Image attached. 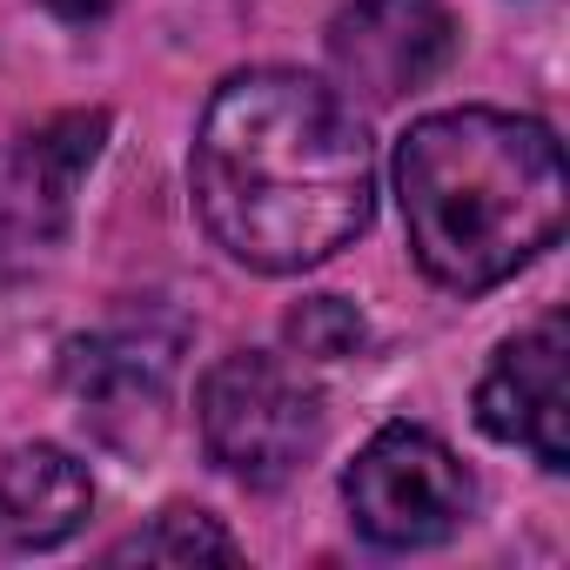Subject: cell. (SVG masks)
I'll return each instance as SVG.
<instances>
[{"label": "cell", "mask_w": 570, "mask_h": 570, "mask_svg": "<svg viewBox=\"0 0 570 570\" xmlns=\"http://www.w3.org/2000/svg\"><path fill=\"white\" fill-rule=\"evenodd\" d=\"M188 188L228 262L303 275L370 228L376 141L343 88L303 68H242L195 128Z\"/></svg>", "instance_id": "1"}, {"label": "cell", "mask_w": 570, "mask_h": 570, "mask_svg": "<svg viewBox=\"0 0 570 570\" xmlns=\"http://www.w3.org/2000/svg\"><path fill=\"white\" fill-rule=\"evenodd\" d=\"M396 202L416 268L450 296H483L563 235V141L537 115L443 108L396 141Z\"/></svg>", "instance_id": "2"}, {"label": "cell", "mask_w": 570, "mask_h": 570, "mask_svg": "<svg viewBox=\"0 0 570 570\" xmlns=\"http://www.w3.org/2000/svg\"><path fill=\"white\" fill-rule=\"evenodd\" d=\"M195 430L222 476L242 490H282L323 450V396L296 363L268 350H228L195 390Z\"/></svg>", "instance_id": "3"}, {"label": "cell", "mask_w": 570, "mask_h": 570, "mask_svg": "<svg viewBox=\"0 0 570 570\" xmlns=\"http://www.w3.org/2000/svg\"><path fill=\"white\" fill-rule=\"evenodd\" d=\"M343 503L376 550H436L476 517V476L436 430L383 423L343 470Z\"/></svg>", "instance_id": "4"}, {"label": "cell", "mask_w": 570, "mask_h": 570, "mask_svg": "<svg viewBox=\"0 0 570 570\" xmlns=\"http://www.w3.org/2000/svg\"><path fill=\"white\" fill-rule=\"evenodd\" d=\"M463 48L450 0H343L330 21V68L350 101L390 108L430 88Z\"/></svg>", "instance_id": "5"}, {"label": "cell", "mask_w": 570, "mask_h": 570, "mask_svg": "<svg viewBox=\"0 0 570 570\" xmlns=\"http://www.w3.org/2000/svg\"><path fill=\"white\" fill-rule=\"evenodd\" d=\"M175 350L181 336H155L148 323H121V330L68 343L61 383L81 403V423H95V436L115 450H148L168 423Z\"/></svg>", "instance_id": "6"}, {"label": "cell", "mask_w": 570, "mask_h": 570, "mask_svg": "<svg viewBox=\"0 0 570 570\" xmlns=\"http://www.w3.org/2000/svg\"><path fill=\"white\" fill-rule=\"evenodd\" d=\"M563 316H537L530 330H517L483 383H476V430L490 443L530 450L550 476L570 470V390H563Z\"/></svg>", "instance_id": "7"}, {"label": "cell", "mask_w": 570, "mask_h": 570, "mask_svg": "<svg viewBox=\"0 0 570 570\" xmlns=\"http://www.w3.org/2000/svg\"><path fill=\"white\" fill-rule=\"evenodd\" d=\"M108 141V115H55L0 148V248H48L68 228L75 188Z\"/></svg>", "instance_id": "8"}, {"label": "cell", "mask_w": 570, "mask_h": 570, "mask_svg": "<svg viewBox=\"0 0 570 570\" xmlns=\"http://www.w3.org/2000/svg\"><path fill=\"white\" fill-rule=\"evenodd\" d=\"M95 510L88 470L61 443L0 450V557H35L68 543Z\"/></svg>", "instance_id": "9"}, {"label": "cell", "mask_w": 570, "mask_h": 570, "mask_svg": "<svg viewBox=\"0 0 570 570\" xmlns=\"http://www.w3.org/2000/svg\"><path fill=\"white\" fill-rule=\"evenodd\" d=\"M242 563V543L222 530V517L208 510H188V503H168L161 517H148L141 530H128L121 543H108V563Z\"/></svg>", "instance_id": "10"}, {"label": "cell", "mask_w": 570, "mask_h": 570, "mask_svg": "<svg viewBox=\"0 0 570 570\" xmlns=\"http://www.w3.org/2000/svg\"><path fill=\"white\" fill-rule=\"evenodd\" d=\"M282 336H289V350L309 356V363H350V356L370 350V323H363V309L343 303V296H309V303H296L289 323H282Z\"/></svg>", "instance_id": "11"}, {"label": "cell", "mask_w": 570, "mask_h": 570, "mask_svg": "<svg viewBox=\"0 0 570 570\" xmlns=\"http://www.w3.org/2000/svg\"><path fill=\"white\" fill-rule=\"evenodd\" d=\"M41 8H48V14H61V21H101L115 0H41Z\"/></svg>", "instance_id": "12"}]
</instances>
